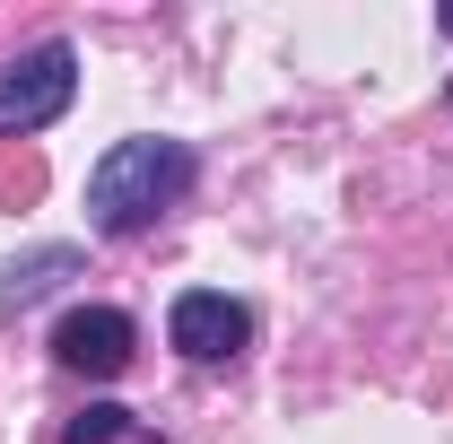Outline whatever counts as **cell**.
Instances as JSON below:
<instances>
[{
	"label": "cell",
	"instance_id": "6da1fadb",
	"mask_svg": "<svg viewBox=\"0 0 453 444\" xmlns=\"http://www.w3.org/2000/svg\"><path fill=\"white\" fill-rule=\"evenodd\" d=\"M192 174H201V157L183 140H113L105 157H96V174H88V218H96V235L157 226L192 192Z\"/></svg>",
	"mask_w": 453,
	"mask_h": 444
},
{
	"label": "cell",
	"instance_id": "7a4b0ae2",
	"mask_svg": "<svg viewBox=\"0 0 453 444\" xmlns=\"http://www.w3.org/2000/svg\"><path fill=\"white\" fill-rule=\"evenodd\" d=\"M79 96V53L70 44H35V53H18L0 70V140H27V131H44L61 122Z\"/></svg>",
	"mask_w": 453,
	"mask_h": 444
},
{
	"label": "cell",
	"instance_id": "3957f363",
	"mask_svg": "<svg viewBox=\"0 0 453 444\" xmlns=\"http://www.w3.org/2000/svg\"><path fill=\"white\" fill-rule=\"evenodd\" d=\"M166 340L192 357V366H226V357H244V340H253V314L219 296V287H183L166 314Z\"/></svg>",
	"mask_w": 453,
	"mask_h": 444
},
{
	"label": "cell",
	"instance_id": "277c9868",
	"mask_svg": "<svg viewBox=\"0 0 453 444\" xmlns=\"http://www.w3.org/2000/svg\"><path fill=\"white\" fill-rule=\"evenodd\" d=\"M131 348H140V332H131L122 305H70L61 332H53V357L70 366V375H96V384L131 366Z\"/></svg>",
	"mask_w": 453,
	"mask_h": 444
},
{
	"label": "cell",
	"instance_id": "5b68a950",
	"mask_svg": "<svg viewBox=\"0 0 453 444\" xmlns=\"http://www.w3.org/2000/svg\"><path fill=\"white\" fill-rule=\"evenodd\" d=\"M122 436H131V410H122V401H88V410L61 427V444H122Z\"/></svg>",
	"mask_w": 453,
	"mask_h": 444
},
{
	"label": "cell",
	"instance_id": "8992f818",
	"mask_svg": "<svg viewBox=\"0 0 453 444\" xmlns=\"http://www.w3.org/2000/svg\"><path fill=\"white\" fill-rule=\"evenodd\" d=\"M53 271H70V253H35V262H18V271L0 279V305H27V296H44Z\"/></svg>",
	"mask_w": 453,
	"mask_h": 444
},
{
	"label": "cell",
	"instance_id": "52a82bcc",
	"mask_svg": "<svg viewBox=\"0 0 453 444\" xmlns=\"http://www.w3.org/2000/svg\"><path fill=\"white\" fill-rule=\"evenodd\" d=\"M445 35H453V9H445Z\"/></svg>",
	"mask_w": 453,
	"mask_h": 444
}]
</instances>
